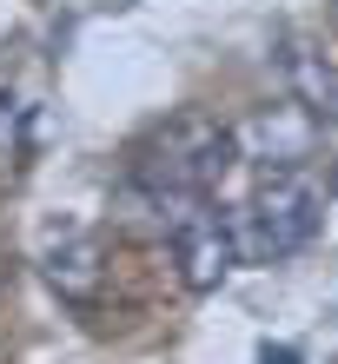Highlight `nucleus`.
Returning <instances> with one entry per match:
<instances>
[{
  "label": "nucleus",
  "instance_id": "f257e3e1",
  "mask_svg": "<svg viewBox=\"0 0 338 364\" xmlns=\"http://www.w3.org/2000/svg\"><path fill=\"white\" fill-rule=\"evenodd\" d=\"M239 159V133L206 113H173L159 119L139 146V186L146 192H173V199H206Z\"/></svg>",
  "mask_w": 338,
  "mask_h": 364
},
{
  "label": "nucleus",
  "instance_id": "f03ea898",
  "mask_svg": "<svg viewBox=\"0 0 338 364\" xmlns=\"http://www.w3.org/2000/svg\"><path fill=\"white\" fill-rule=\"evenodd\" d=\"M319 219H325V192L312 186L305 173H265V179H259V192L245 199V212L232 219L239 259H252V265L292 259L299 245H312Z\"/></svg>",
  "mask_w": 338,
  "mask_h": 364
},
{
  "label": "nucleus",
  "instance_id": "7ed1b4c3",
  "mask_svg": "<svg viewBox=\"0 0 338 364\" xmlns=\"http://www.w3.org/2000/svg\"><path fill=\"white\" fill-rule=\"evenodd\" d=\"M166 239H173V265L193 291H213L219 278L239 265V239H232V219H219L206 199H179L173 225H166Z\"/></svg>",
  "mask_w": 338,
  "mask_h": 364
},
{
  "label": "nucleus",
  "instance_id": "20e7f679",
  "mask_svg": "<svg viewBox=\"0 0 338 364\" xmlns=\"http://www.w3.org/2000/svg\"><path fill=\"white\" fill-rule=\"evenodd\" d=\"M312 139H319V119H305L299 106H259L245 126H239V153L245 159H259L265 173H292L305 153H312Z\"/></svg>",
  "mask_w": 338,
  "mask_h": 364
},
{
  "label": "nucleus",
  "instance_id": "39448f33",
  "mask_svg": "<svg viewBox=\"0 0 338 364\" xmlns=\"http://www.w3.org/2000/svg\"><path fill=\"white\" fill-rule=\"evenodd\" d=\"M40 278L67 298V305H100V291H107V245L93 239V232H60V239L40 252Z\"/></svg>",
  "mask_w": 338,
  "mask_h": 364
},
{
  "label": "nucleus",
  "instance_id": "423d86ee",
  "mask_svg": "<svg viewBox=\"0 0 338 364\" xmlns=\"http://www.w3.org/2000/svg\"><path fill=\"white\" fill-rule=\"evenodd\" d=\"M279 67H285V87H292V106H299L305 119L332 126V119H338V73L325 67V53H312L305 40H285Z\"/></svg>",
  "mask_w": 338,
  "mask_h": 364
},
{
  "label": "nucleus",
  "instance_id": "0eeeda50",
  "mask_svg": "<svg viewBox=\"0 0 338 364\" xmlns=\"http://www.w3.org/2000/svg\"><path fill=\"white\" fill-rule=\"evenodd\" d=\"M259 364H305L292 345H259Z\"/></svg>",
  "mask_w": 338,
  "mask_h": 364
}]
</instances>
